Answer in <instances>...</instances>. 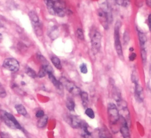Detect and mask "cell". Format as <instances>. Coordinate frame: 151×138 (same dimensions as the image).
<instances>
[{"label": "cell", "instance_id": "1", "mask_svg": "<svg viewBox=\"0 0 151 138\" xmlns=\"http://www.w3.org/2000/svg\"><path fill=\"white\" fill-rule=\"evenodd\" d=\"M49 12L58 17H64L66 14V8L62 0H44Z\"/></svg>", "mask_w": 151, "mask_h": 138}, {"label": "cell", "instance_id": "2", "mask_svg": "<svg viewBox=\"0 0 151 138\" xmlns=\"http://www.w3.org/2000/svg\"><path fill=\"white\" fill-rule=\"evenodd\" d=\"M0 115H1V120L4 121L5 125L12 129H22V127L19 124L13 115L5 110H1L0 111Z\"/></svg>", "mask_w": 151, "mask_h": 138}, {"label": "cell", "instance_id": "3", "mask_svg": "<svg viewBox=\"0 0 151 138\" xmlns=\"http://www.w3.org/2000/svg\"><path fill=\"white\" fill-rule=\"evenodd\" d=\"M120 27H121V23H120L119 21H118L115 26V30H114L115 45V49L119 57L121 60H123L124 59L123 53L121 42H120Z\"/></svg>", "mask_w": 151, "mask_h": 138}, {"label": "cell", "instance_id": "4", "mask_svg": "<svg viewBox=\"0 0 151 138\" xmlns=\"http://www.w3.org/2000/svg\"><path fill=\"white\" fill-rule=\"evenodd\" d=\"M59 81L62 84L63 87H65L69 93L74 96L80 95L81 91L80 89L72 81L69 80L64 77H62V78H60Z\"/></svg>", "mask_w": 151, "mask_h": 138}, {"label": "cell", "instance_id": "5", "mask_svg": "<svg viewBox=\"0 0 151 138\" xmlns=\"http://www.w3.org/2000/svg\"><path fill=\"white\" fill-rule=\"evenodd\" d=\"M108 119L110 123L115 125L119 120L120 114L117 106L112 103H110L108 106Z\"/></svg>", "mask_w": 151, "mask_h": 138}, {"label": "cell", "instance_id": "6", "mask_svg": "<svg viewBox=\"0 0 151 138\" xmlns=\"http://www.w3.org/2000/svg\"><path fill=\"white\" fill-rule=\"evenodd\" d=\"M101 41L102 35L100 33L95 30L91 36V44L92 51L94 54H96L99 51L101 47Z\"/></svg>", "mask_w": 151, "mask_h": 138}, {"label": "cell", "instance_id": "7", "mask_svg": "<svg viewBox=\"0 0 151 138\" xmlns=\"http://www.w3.org/2000/svg\"><path fill=\"white\" fill-rule=\"evenodd\" d=\"M3 67L10 72H17L20 68V64L16 59L7 58L4 61Z\"/></svg>", "mask_w": 151, "mask_h": 138}, {"label": "cell", "instance_id": "8", "mask_svg": "<svg viewBox=\"0 0 151 138\" xmlns=\"http://www.w3.org/2000/svg\"><path fill=\"white\" fill-rule=\"evenodd\" d=\"M119 120L120 121V124H121L120 131L122 136L123 137V138H131L129 126H128V124L126 119L120 115Z\"/></svg>", "mask_w": 151, "mask_h": 138}, {"label": "cell", "instance_id": "9", "mask_svg": "<svg viewBox=\"0 0 151 138\" xmlns=\"http://www.w3.org/2000/svg\"><path fill=\"white\" fill-rule=\"evenodd\" d=\"M97 16L101 25L104 29L107 30L109 28V20L107 14L102 10L99 9L97 11Z\"/></svg>", "mask_w": 151, "mask_h": 138}, {"label": "cell", "instance_id": "10", "mask_svg": "<svg viewBox=\"0 0 151 138\" xmlns=\"http://www.w3.org/2000/svg\"><path fill=\"white\" fill-rule=\"evenodd\" d=\"M135 97L137 101L141 103L143 102L144 99V95H143V89L138 82L135 83Z\"/></svg>", "mask_w": 151, "mask_h": 138}, {"label": "cell", "instance_id": "11", "mask_svg": "<svg viewBox=\"0 0 151 138\" xmlns=\"http://www.w3.org/2000/svg\"><path fill=\"white\" fill-rule=\"evenodd\" d=\"M68 122L72 127L75 129L80 128L82 124L80 119L76 116H74V115H70L68 118Z\"/></svg>", "mask_w": 151, "mask_h": 138}, {"label": "cell", "instance_id": "12", "mask_svg": "<svg viewBox=\"0 0 151 138\" xmlns=\"http://www.w3.org/2000/svg\"><path fill=\"white\" fill-rule=\"evenodd\" d=\"M38 58H39L40 63H41L42 65L41 66L44 67L45 68H46L47 74L53 73V69L52 67L49 63V61L46 60V58L41 55L38 56Z\"/></svg>", "mask_w": 151, "mask_h": 138}, {"label": "cell", "instance_id": "13", "mask_svg": "<svg viewBox=\"0 0 151 138\" xmlns=\"http://www.w3.org/2000/svg\"><path fill=\"white\" fill-rule=\"evenodd\" d=\"M49 75V79L50 80L51 82L53 84V85L55 86V87L56 88V89H57L58 91H62L63 90V86H62V84H61V83L60 82L59 80H57L55 76L53 75V73H49L47 74Z\"/></svg>", "mask_w": 151, "mask_h": 138}, {"label": "cell", "instance_id": "14", "mask_svg": "<svg viewBox=\"0 0 151 138\" xmlns=\"http://www.w3.org/2000/svg\"><path fill=\"white\" fill-rule=\"evenodd\" d=\"M138 34L139 37V40L140 41V45L141 49H145V44L147 41V38L145 34L143 32L138 30Z\"/></svg>", "mask_w": 151, "mask_h": 138}, {"label": "cell", "instance_id": "15", "mask_svg": "<svg viewBox=\"0 0 151 138\" xmlns=\"http://www.w3.org/2000/svg\"><path fill=\"white\" fill-rule=\"evenodd\" d=\"M28 16H29L30 20H31V21L32 22L33 25L35 24H38V23H40L39 16H38L37 13L35 11H30L28 13Z\"/></svg>", "mask_w": 151, "mask_h": 138}, {"label": "cell", "instance_id": "16", "mask_svg": "<svg viewBox=\"0 0 151 138\" xmlns=\"http://www.w3.org/2000/svg\"><path fill=\"white\" fill-rule=\"evenodd\" d=\"M15 109H16L17 113L22 116H26L27 114V112L26 107L22 104H16L15 106Z\"/></svg>", "mask_w": 151, "mask_h": 138}, {"label": "cell", "instance_id": "17", "mask_svg": "<svg viewBox=\"0 0 151 138\" xmlns=\"http://www.w3.org/2000/svg\"><path fill=\"white\" fill-rule=\"evenodd\" d=\"M99 138H112V136L106 127H103L100 130Z\"/></svg>", "mask_w": 151, "mask_h": 138}, {"label": "cell", "instance_id": "18", "mask_svg": "<svg viewBox=\"0 0 151 138\" xmlns=\"http://www.w3.org/2000/svg\"><path fill=\"white\" fill-rule=\"evenodd\" d=\"M48 122V116L47 115H44L43 117L40 118L37 122V126L39 128H43L46 126Z\"/></svg>", "mask_w": 151, "mask_h": 138}, {"label": "cell", "instance_id": "19", "mask_svg": "<svg viewBox=\"0 0 151 138\" xmlns=\"http://www.w3.org/2000/svg\"><path fill=\"white\" fill-rule=\"evenodd\" d=\"M66 107L70 111H74L75 108V103L73 99L70 97H68L66 100Z\"/></svg>", "mask_w": 151, "mask_h": 138}, {"label": "cell", "instance_id": "20", "mask_svg": "<svg viewBox=\"0 0 151 138\" xmlns=\"http://www.w3.org/2000/svg\"><path fill=\"white\" fill-rule=\"evenodd\" d=\"M51 61L52 63L53 64V65L57 68L58 70H61L62 68V66L61 64V61H60V60L55 56L52 57L51 58Z\"/></svg>", "mask_w": 151, "mask_h": 138}, {"label": "cell", "instance_id": "21", "mask_svg": "<svg viewBox=\"0 0 151 138\" xmlns=\"http://www.w3.org/2000/svg\"><path fill=\"white\" fill-rule=\"evenodd\" d=\"M81 99L82 100L83 104L84 105V106H86L87 105V103L89 102V95L87 94V92L85 91H81V93L80 94Z\"/></svg>", "mask_w": 151, "mask_h": 138}, {"label": "cell", "instance_id": "22", "mask_svg": "<svg viewBox=\"0 0 151 138\" xmlns=\"http://www.w3.org/2000/svg\"><path fill=\"white\" fill-rule=\"evenodd\" d=\"M33 27H34V31H35L36 34L38 36L42 35V34H43V30H42L41 26L40 24V22L38 23V24H33Z\"/></svg>", "mask_w": 151, "mask_h": 138}, {"label": "cell", "instance_id": "23", "mask_svg": "<svg viewBox=\"0 0 151 138\" xmlns=\"http://www.w3.org/2000/svg\"><path fill=\"white\" fill-rule=\"evenodd\" d=\"M113 97L116 102H118L121 99V96H120V93L118 90L117 88H114L113 90Z\"/></svg>", "mask_w": 151, "mask_h": 138}, {"label": "cell", "instance_id": "24", "mask_svg": "<svg viewBox=\"0 0 151 138\" xmlns=\"http://www.w3.org/2000/svg\"><path fill=\"white\" fill-rule=\"evenodd\" d=\"M26 73L28 76L30 77V78H33V79L35 78L37 76L35 72L33 70V69H32V68H30V67H27L26 68Z\"/></svg>", "mask_w": 151, "mask_h": 138}, {"label": "cell", "instance_id": "25", "mask_svg": "<svg viewBox=\"0 0 151 138\" xmlns=\"http://www.w3.org/2000/svg\"><path fill=\"white\" fill-rule=\"evenodd\" d=\"M85 114L90 119H93L95 118V113H94L93 110H92V109H91V108H87L85 110Z\"/></svg>", "mask_w": 151, "mask_h": 138}, {"label": "cell", "instance_id": "26", "mask_svg": "<svg viewBox=\"0 0 151 138\" xmlns=\"http://www.w3.org/2000/svg\"><path fill=\"white\" fill-rule=\"evenodd\" d=\"M114 1L118 5L123 7H126L129 5L130 0H114Z\"/></svg>", "mask_w": 151, "mask_h": 138}, {"label": "cell", "instance_id": "27", "mask_svg": "<svg viewBox=\"0 0 151 138\" xmlns=\"http://www.w3.org/2000/svg\"><path fill=\"white\" fill-rule=\"evenodd\" d=\"M47 74V71L46 70V68H45L44 67L41 66V67L40 68V70H39V73H38V77L40 78H44V76H46V75Z\"/></svg>", "mask_w": 151, "mask_h": 138}, {"label": "cell", "instance_id": "28", "mask_svg": "<svg viewBox=\"0 0 151 138\" xmlns=\"http://www.w3.org/2000/svg\"><path fill=\"white\" fill-rule=\"evenodd\" d=\"M141 57L143 63H145L147 60V52L145 49H141Z\"/></svg>", "mask_w": 151, "mask_h": 138}, {"label": "cell", "instance_id": "29", "mask_svg": "<svg viewBox=\"0 0 151 138\" xmlns=\"http://www.w3.org/2000/svg\"><path fill=\"white\" fill-rule=\"evenodd\" d=\"M77 34L79 37V38L81 40H85V36L83 34V32L81 28H78L77 30Z\"/></svg>", "mask_w": 151, "mask_h": 138}, {"label": "cell", "instance_id": "30", "mask_svg": "<svg viewBox=\"0 0 151 138\" xmlns=\"http://www.w3.org/2000/svg\"><path fill=\"white\" fill-rule=\"evenodd\" d=\"M7 96V93L5 91V89L3 86L2 84L0 83V97L4 98Z\"/></svg>", "mask_w": 151, "mask_h": 138}, {"label": "cell", "instance_id": "31", "mask_svg": "<svg viewBox=\"0 0 151 138\" xmlns=\"http://www.w3.org/2000/svg\"><path fill=\"white\" fill-rule=\"evenodd\" d=\"M80 72H81V73L83 74H86L87 73V65L85 63H83L80 66Z\"/></svg>", "mask_w": 151, "mask_h": 138}, {"label": "cell", "instance_id": "32", "mask_svg": "<svg viewBox=\"0 0 151 138\" xmlns=\"http://www.w3.org/2000/svg\"><path fill=\"white\" fill-rule=\"evenodd\" d=\"M129 40H130V35H129V33L127 32H125V33H124V35H123V40H124V43L125 44H127L129 43Z\"/></svg>", "mask_w": 151, "mask_h": 138}, {"label": "cell", "instance_id": "33", "mask_svg": "<svg viewBox=\"0 0 151 138\" xmlns=\"http://www.w3.org/2000/svg\"><path fill=\"white\" fill-rule=\"evenodd\" d=\"M44 115V112L43 110H38L35 114V116L38 118H41V117H43Z\"/></svg>", "mask_w": 151, "mask_h": 138}, {"label": "cell", "instance_id": "34", "mask_svg": "<svg viewBox=\"0 0 151 138\" xmlns=\"http://www.w3.org/2000/svg\"><path fill=\"white\" fill-rule=\"evenodd\" d=\"M0 136H1V138H11L8 133H5V132L0 133Z\"/></svg>", "mask_w": 151, "mask_h": 138}, {"label": "cell", "instance_id": "35", "mask_svg": "<svg viewBox=\"0 0 151 138\" xmlns=\"http://www.w3.org/2000/svg\"><path fill=\"white\" fill-rule=\"evenodd\" d=\"M136 57H137V55L135 53H132L129 56V60L133 61L136 59Z\"/></svg>", "mask_w": 151, "mask_h": 138}, {"label": "cell", "instance_id": "36", "mask_svg": "<svg viewBox=\"0 0 151 138\" xmlns=\"http://www.w3.org/2000/svg\"><path fill=\"white\" fill-rule=\"evenodd\" d=\"M150 19H151V15L150 14L148 17V26H149V30H150V27H151V22H150Z\"/></svg>", "mask_w": 151, "mask_h": 138}, {"label": "cell", "instance_id": "37", "mask_svg": "<svg viewBox=\"0 0 151 138\" xmlns=\"http://www.w3.org/2000/svg\"><path fill=\"white\" fill-rule=\"evenodd\" d=\"M146 5L149 7H150V6H151V0H146Z\"/></svg>", "mask_w": 151, "mask_h": 138}, {"label": "cell", "instance_id": "38", "mask_svg": "<svg viewBox=\"0 0 151 138\" xmlns=\"http://www.w3.org/2000/svg\"><path fill=\"white\" fill-rule=\"evenodd\" d=\"M3 27H4L3 24H2V23H1V21H0V28H3Z\"/></svg>", "mask_w": 151, "mask_h": 138}, {"label": "cell", "instance_id": "39", "mask_svg": "<svg viewBox=\"0 0 151 138\" xmlns=\"http://www.w3.org/2000/svg\"><path fill=\"white\" fill-rule=\"evenodd\" d=\"M129 50L131 51H133V48H130V49H129Z\"/></svg>", "mask_w": 151, "mask_h": 138}, {"label": "cell", "instance_id": "40", "mask_svg": "<svg viewBox=\"0 0 151 138\" xmlns=\"http://www.w3.org/2000/svg\"><path fill=\"white\" fill-rule=\"evenodd\" d=\"M2 38H3V35H2V34L1 33H0V39H1Z\"/></svg>", "mask_w": 151, "mask_h": 138}, {"label": "cell", "instance_id": "41", "mask_svg": "<svg viewBox=\"0 0 151 138\" xmlns=\"http://www.w3.org/2000/svg\"><path fill=\"white\" fill-rule=\"evenodd\" d=\"M1 121H2V120H1V118H0V124H1Z\"/></svg>", "mask_w": 151, "mask_h": 138}]
</instances>
